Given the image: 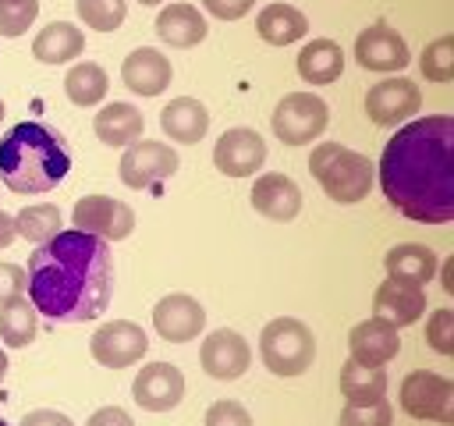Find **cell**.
Listing matches in <instances>:
<instances>
[{
	"instance_id": "cell-24",
	"label": "cell",
	"mask_w": 454,
	"mask_h": 426,
	"mask_svg": "<svg viewBox=\"0 0 454 426\" xmlns=\"http://www.w3.org/2000/svg\"><path fill=\"white\" fill-rule=\"evenodd\" d=\"M82 50H85V36L71 21H50L32 39V57L43 64H67V60L82 57Z\"/></svg>"
},
{
	"instance_id": "cell-34",
	"label": "cell",
	"mask_w": 454,
	"mask_h": 426,
	"mask_svg": "<svg viewBox=\"0 0 454 426\" xmlns=\"http://www.w3.org/2000/svg\"><path fill=\"white\" fill-rule=\"evenodd\" d=\"M35 14H39V0H0V36L14 39L28 32Z\"/></svg>"
},
{
	"instance_id": "cell-25",
	"label": "cell",
	"mask_w": 454,
	"mask_h": 426,
	"mask_svg": "<svg viewBox=\"0 0 454 426\" xmlns=\"http://www.w3.org/2000/svg\"><path fill=\"white\" fill-rule=\"evenodd\" d=\"M344 71V53L333 39H312L298 53V75L309 85H330Z\"/></svg>"
},
{
	"instance_id": "cell-2",
	"label": "cell",
	"mask_w": 454,
	"mask_h": 426,
	"mask_svg": "<svg viewBox=\"0 0 454 426\" xmlns=\"http://www.w3.org/2000/svg\"><path fill=\"white\" fill-rule=\"evenodd\" d=\"M25 291L50 323H85L110 305V241L85 231H60L28 256Z\"/></svg>"
},
{
	"instance_id": "cell-10",
	"label": "cell",
	"mask_w": 454,
	"mask_h": 426,
	"mask_svg": "<svg viewBox=\"0 0 454 426\" xmlns=\"http://www.w3.org/2000/svg\"><path fill=\"white\" fill-rule=\"evenodd\" d=\"M145 348H149V337L131 320H114V323L99 327L92 334V341H89L92 359L99 366H106V369H128V366H135L145 355Z\"/></svg>"
},
{
	"instance_id": "cell-7",
	"label": "cell",
	"mask_w": 454,
	"mask_h": 426,
	"mask_svg": "<svg viewBox=\"0 0 454 426\" xmlns=\"http://www.w3.org/2000/svg\"><path fill=\"white\" fill-rule=\"evenodd\" d=\"M326 121H330V110L312 92H287L273 106V135L284 146H309L326 131Z\"/></svg>"
},
{
	"instance_id": "cell-26",
	"label": "cell",
	"mask_w": 454,
	"mask_h": 426,
	"mask_svg": "<svg viewBox=\"0 0 454 426\" xmlns=\"http://www.w3.org/2000/svg\"><path fill=\"white\" fill-rule=\"evenodd\" d=\"M255 32L270 46H287V43H298L309 32V18L291 4H270L255 18Z\"/></svg>"
},
{
	"instance_id": "cell-46",
	"label": "cell",
	"mask_w": 454,
	"mask_h": 426,
	"mask_svg": "<svg viewBox=\"0 0 454 426\" xmlns=\"http://www.w3.org/2000/svg\"><path fill=\"white\" fill-rule=\"evenodd\" d=\"M0 117H4V99H0Z\"/></svg>"
},
{
	"instance_id": "cell-40",
	"label": "cell",
	"mask_w": 454,
	"mask_h": 426,
	"mask_svg": "<svg viewBox=\"0 0 454 426\" xmlns=\"http://www.w3.org/2000/svg\"><path fill=\"white\" fill-rule=\"evenodd\" d=\"M85 426H135V422H131V415H128L124 408L106 405V408H96V412L89 415V422H85Z\"/></svg>"
},
{
	"instance_id": "cell-14",
	"label": "cell",
	"mask_w": 454,
	"mask_h": 426,
	"mask_svg": "<svg viewBox=\"0 0 454 426\" xmlns=\"http://www.w3.org/2000/svg\"><path fill=\"white\" fill-rule=\"evenodd\" d=\"M131 398L145 412H170L184 398V373L170 362H145L131 380Z\"/></svg>"
},
{
	"instance_id": "cell-21",
	"label": "cell",
	"mask_w": 454,
	"mask_h": 426,
	"mask_svg": "<svg viewBox=\"0 0 454 426\" xmlns=\"http://www.w3.org/2000/svg\"><path fill=\"white\" fill-rule=\"evenodd\" d=\"M160 124H163V131H167L174 142L195 146V142H202L206 131H209V110H206L195 96H177V99H170V103L160 110Z\"/></svg>"
},
{
	"instance_id": "cell-39",
	"label": "cell",
	"mask_w": 454,
	"mask_h": 426,
	"mask_svg": "<svg viewBox=\"0 0 454 426\" xmlns=\"http://www.w3.org/2000/svg\"><path fill=\"white\" fill-rule=\"evenodd\" d=\"M202 4H206V11H209L213 18H220V21H238V18H245V14L252 11L255 0H202Z\"/></svg>"
},
{
	"instance_id": "cell-33",
	"label": "cell",
	"mask_w": 454,
	"mask_h": 426,
	"mask_svg": "<svg viewBox=\"0 0 454 426\" xmlns=\"http://www.w3.org/2000/svg\"><path fill=\"white\" fill-rule=\"evenodd\" d=\"M422 75L429 82H450L454 78V36H440L422 50Z\"/></svg>"
},
{
	"instance_id": "cell-29",
	"label": "cell",
	"mask_w": 454,
	"mask_h": 426,
	"mask_svg": "<svg viewBox=\"0 0 454 426\" xmlns=\"http://www.w3.org/2000/svg\"><path fill=\"white\" fill-rule=\"evenodd\" d=\"M35 334H39V312L28 298L18 295L0 305V341L7 348H25L35 341Z\"/></svg>"
},
{
	"instance_id": "cell-16",
	"label": "cell",
	"mask_w": 454,
	"mask_h": 426,
	"mask_svg": "<svg viewBox=\"0 0 454 426\" xmlns=\"http://www.w3.org/2000/svg\"><path fill=\"white\" fill-rule=\"evenodd\" d=\"M199 362H202V373L213 380H238L252 366V348L238 330L223 327V330L206 334L199 348Z\"/></svg>"
},
{
	"instance_id": "cell-37",
	"label": "cell",
	"mask_w": 454,
	"mask_h": 426,
	"mask_svg": "<svg viewBox=\"0 0 454 426\" xmlns=\"http://www.w3.org/2000/svg\"><path fill=\"white\" fill-rule=\"evenodd\" d=\"M206 426H252V415L238 401H213L206 408Z\"/></svg>"
},
{
	"instance_id": "cell-45",
	"label": "cell",
	"mask_w": 454,
	"mask_h": 426,
	"mask_svg": "<svg viewBox=\"0 0 454 426\" xmlns=\"http://www.w3.org/2000/svg\"><path fill=\"white\" fill-rule=\"evenodd\" d=\"M138 4H145V7H156V4H163V0H138Z\"/></svg>"
},
{
	"instance_id": "cell-12",
	"label": "cell",
	"mask_w": 454,
	"mask_h": 426,
	"mask_svg": "<svg viewBox=\"0 0 454 426\" xmlns=\"http://www.w3.org/2000/svg\"><path fill=\"white\" fill-rule=\"evenodd\" d=\"M355 60L365 71L390 75V71H404L408 67L411 50H408V43H404V36L397 28L376 21V25H369V28L358 32V39H355Z\"/></svg>"
},
{
	"instance_id": "cell-36",
	"label": "cell",
	"mask_w": 454,
	"mask_h": 426,
	"mask_svg": "<svg viewBox=\"0 0 454 426\" xmlns=\"http://www.w3.org/2000/svg\"><path fill=\"white\" fill-rule=\"evenodd\" d=\"M426 344L436 348L440 355H454V312L450 309H436L426 320Z\"/></svg>"
},
{
	"instance_id": "cell-42",
	"label": "cell",
	"mask_w": 454,
	"mask_h": 426,
	"mask_svg": "<svg viewBox=\"0 0 454 426\" xmlns=\"http://www.w3.org/2000/svg\"><path fill=\"white\" fill-rule=\"evenodd\" d=\"M14 238H18V231H14V213H4V209H0V248L14 245Z\"/></svg>"
},
{
	"instance_id": "cell-15",
	"label": "cell",
	"mask_w": 454,
	"mask_h": 426,
	"mask_svg": "<svg viewBox=\"0 0 454 426\" xmlns=\"http://www.w3.org/2000/svg\"><path fill=\"white\" fill-rule=\"evenodd\" d=\"M153 327L163 341L170 344H184V341H195L206 327V312L199 305V298L184 295V291H174L167 298H160L153 305Z\"/></svg>"
},
{
	"instance_id": "cell-18",
	"label": "cell",
	"mask_w": 454,
	"mask_h": 426,
	"mask_svg": "<svg viewBox=\"0 0 454 426\" xmlns=\"http://www.w3.org/2000/svg\"><path fill=\"white\" fill-rule=\"evenodd\" d=\"M121 78H124V85H128L135 96H163L167 85H170V78H174V67H170V60H167L160 50L138 46V50H131V53L124 57Z\"/></svg>"
},
{
	"instance_id": "cell-9",
	"label": "cell",
	"mask_w": 454,
	"mask_h": 426,
	"mask_svg": "<svg viewBox=\"0 0 454 426\" xmlns=\"http://www.w3.org/2000/svg\"><path fill=\"white\" fill-rule=\"evenodd\" d=\"M177 153L167 146V142H156V138H135L124 156H121V181L128 188H149L153 181H163L177 170Z\"/></svg>"
},
{
	"instance_id": "cell-6",
	"label": "cell",
	"mask_w": 454,
	"mask_h": 426,
	"mask_svg": "<svg viewBox=\"0 0 454 426\" xmlns=\"http://www.w3.org/2000/svg\"><path fill=\"white\" fill-rule=\"evenodd\" d=\"M397 401L411 419H433V422L454 426V383L440 373H429V369L408 373L401 380Z\"/></svg>"
},
{
	"instance_id": "cell-13",
	"label": "cell",
	"mask_w": 454,
	"mask_h": 426,
	"mask_svg": "<svg viewBox=\"0 0 454 426\" xmlns=\"http://www.w3.org/2000/svg\"><path fill=\"white\" fill-rule=\"evenodd\" d=\"M213 163L227 178H252L266 163V142L252 128H227L213 146Z\"/></svg>"
},
{
	"instance_id": "cell-27",
	"label": "cell",
	"mask_w": 454,
	"mask_h": 426,
	"mask_svg": "<svg viewBox=\"0 0 454 426\" xmlns=\"http://www.w3.org/2000/svg\"><path fill=\"white\" fill-rule=\"evenodd\" d=\"M92 128H96L99 142L121 149V146H131V142L142 135L145 121H142V110L131 106V103H106V106L96 114Z\"/></svg>"
},
{
	"instance_id": "cell-38",
	"label": "cell",
	"mask_w": 454,
	"mask_h": 426,
	"mask_svg": "<svg viewBox=\"0 0 454 426\" xmlns=\"http://www.w3.org/2000/svg\"><path fill=\"white\" fill-rule=\"evenodd\" d=\"M25 295V270L18 263H0V305Z\"/></svg>"
},
{
	"instance_id": "cell-17",
	"label": "cell",
	"mask_w": 454,
	"mask_h": 426,
	"mask_svg": "<svg viewBox=\"0 0 454 426\" xmlns=\"http://www.w3.org/2000/svg\"><path fill=\"white\" fill-rule=\"evenodd\" d=\"M422 312H426V295L415 284H401V280L387 277L372 295V316L390 323V327H397V330L419 323Z\"/></svg>"
},
{
	"instance_id": "cell-5",
	"label": "cell",
	"mask_w": 454,
	"mask_h": 426,
	"mask_svg": "<svg viewBox=\"0 0 454 426\" xmlns=\"http://www.w3.org/2000/svg\"><path fill=\"white\" fill-rule=\"evenodd\" d=\"M259 359L273 376H301L316 359L312 330L294 316H277L259 334Z\"/></svg>"
},
{
	"instance_id": "cell-23",
	"label": "cell",
	"mask_w": 454,
	"mask_h": 426,
	"mask_svg": "<svg viewBox=\"0 0 454 426\" xmlns=\"http://www.w3.org/2000/svg\"><path fill=\"white\" fill-rule=\"evenodd\" d=\"M156 36L177 50L199 46L206 39V18L192 4H170L156 14Z\"/></svg>"
},
{
	"instance_id": "cell-20",
	"label": "cell",
	"mask_w": 454,
	"mask_h": 426,
	"mask_svg": "<svg viewBox=\"0 0 454 426\" xmlns=\"http://www.w3.org/2000/svg\"><path fill=\"white\" fill-rule=\"evenodd\" d=\"M252 206L266 220L287 224L301 209V192L287 174H259L255 185H252Z\"/></svg>"
},
{
	"instance_id": "cell-4",
	"label": "cell",
	"mask_w": 454,
	"mask_h": 426,
	"mask_svg": "<svg viewBox=\"0 0 454 426\" xmlns=\"http://www.w3.org/2000/svg\"><path fill=\"white\" fill-rule=\"evenodd\" d=\"M309 174L323 185V192L340 202H362L376 181V170L369 163V156H362L358 149H348L340 142H319L309 156Z\"/></svg>"
},
{
	"instance_id": "cell-19",
	"label": "cell",
	"mask_w": 454,
	"mask_h": 426,
	"mask_svg": "<svg viewBox=\"0 0 454 426\" xmlns=\"http://www.w3.org/2000/svg\"><path fill=\"white\" fill-rule=\"evenodd\" d=\"M348 348H351V359H355V362L383 369V366L401 351V334H397V327H390V323L369 316V320H362L358 327H351Z\"/></svg>"
},
{
	"instance_id": "cell-41",
	"label": "cell",
	"mask_w": 454,
	"mask_h": 426,
	"mask_svg": "<svg viewBox=\"0 0 454 426\" xmlns=\"http://www.w3.org/2000/svg\"><path fill=\"white\" fill-rule=\"evenodd\" d=\"M18 426H74L64 412H53V408H35V412H28Z\"/></svg>"
},
{
	"instance_id": "cell-28",
	"label": "cell",
	"mask_w": 454,
	"mask_h": 426,
	"mask_svg": "<svg viewBox=\"0 0 454 426\" xmlns=\"http://www.w3.org/2000/svg\"><path fill=\"white\" fill-rule=\"evenodd\" d=\"M340 394L348 405H372V401H383L387 398V373L376 369V366H362L355 359H348L340 366Z\"/></svg>"
},
{
	"instance_id": "cell-22",
	"label": "cell",
	"mask_w": 454,
	"mask_h": 426,
	"mask_svg": "<svg viewBox=\"0 0 454 426\" xmlns=\"http://www.w3.org/2000/svg\"><path fill=\"white\" fill-rule=\"evenodd\" d=\"M383 266H387V277H394L401 284H415V288L429 284L436 277V270H440L436 252L429 245H415V241H404V245L390 248L383 256Z\"/></svg>"
},
{
	"instance_id": "cell-32",
	"label": "cell",
	"mask_w": 454,
	"mask_h": 426,
	"mask_svg": "<svg viewBox=\"0 0 454 426\" xmlns=\"http://www.w3.org/2000/svg\"><path fill=\"white\" fill-rule=\"evenodd\" d=\"M78 14L89 28L114 32V28H121V21L128 14V0H78Z\"/></svg>"
},
{
	"instance_id": "cell-3",
	"label": "cell",
	"mask_w": 454,
	"mask_h": 426,
	"mask_svg": "<svg viewBox=\"0 0 454 426\" xmlns=\"http://www.w3.org/2000/svg\"><path fill=\"white\" fill-rule=\"evenodd\" d=\"M71 170V153L57 131L39 121H18L0 135V181L14 195H43Z\"/></svg>"
},
{
	"instance_id": "cell-35",
	"label": "cell",
	"mask_w": 454,
	"mask_h": 426,
	"mask_svg": "<svg viewBox=\"0 0 454 426\" xmlns=\"http://www.w3.org/2000/svg\"><path fill=\"white\" fill-rule=\"evenodd\" d=\"M337 426H394V408L387 405V398L372 405H348Z\"/></svg>"
},
{
	"instance_id": "cell-44",
	"label": "cell",
	"mask_w": 454,
	"mask_h": 426,
	"mask_svg": "<svg viewBox=\"0 0 454 426\" xmlns=\"http://www.w3.org/2000/svg\"><path fill=\"white\" fill-rule=\"evenodd\" d=\"M4 373H7V355L0 351V380H4Z\"/></svg>"
},
{
	"instance_id": "cell-11",
	"label": "cell",
	"mask_w": 454,
	"mask_h": 426,
	"mask_svg": "<svg viewBox=\"0 0 454 426\" xmlns=\"http://www.w3.org/2000/svg\"><path fill=\"white\" fill-rule=\"evenodd\" d=\"M419 106H422V92H419V85H415L411 78H404V75L376 82V85L369 89V96H365V114H369V121L380 124V128H397V124H404Z\"/></svg>"
},
{
	"instance_id": "cell-31",
	"label": "cell",
	"mask_w": 454,
	"mask_h": 426,
	"mask_svg": "<svg viewBox=\"0 0 454 426\" xmlns=\"http://www.w3.org/2000/svg\"><path fill=\"white\" fill-rule=\"evenodd\" d=\"M14 231H18L25 241L43 245V241H50L53 234H60V231H64V217H60V209H57V206H50V202L25 206V209H18V213H14Z\"/></svg>"
},
{
	"instance_id": "cell-43",
	"label": "cell",
	"mask_w": 454,
	"mask_h": 426,
	"mask_svg": "<svg viewBox=\"0 0 454 426\" xmlns=\"http://www.w3.org/2000/svg\"><path fill=\"white\" fill-rule=\"evenodd\" d=\"M443 288H447V291H454V256L443 263Z\"/></svg>"
},
{
	"instance_id": "cell-30",
	"label": "cell",
	"mask_w": 454,
	"mask_h": 426,
	"mask_svg": "<svg viewBox=\"0 0 454 426\" xmlns=\"http://www.w3.org/2000/svg\"><path fill=\"white\" fill-rule=\"evenodd\" d=\"M106 71L92 60H82L64 75V92L74 106H96L99 99H106Z\"/></svg>"
},
{
	"instance_id": "cell-1",
	"label": "cell",
	"mask_w": 454,
	"mask_h": 426,
	"mask_svg": "<svg viewBox=\"0 0 454 426\" xmlns=\"http://www.w3.org/2000/svg\"><path fill=\"white\" fill-rule=\"evenodd\" d=\"M387 202L419 224L454 220V117L429 114L394 131L380 156Z\"/></svg>"
},
{
	"instance_id": "cell-8",
	"label": "cell",
	"mask_w": 454,
	"mask_h": 426,
	"mask_svg": "<svg viewBox=\"0 0 454 426\" xmlns=\"http://www.w3.org/2000/svg\"><path fill=\"white\" fill-rule=\"evenodd\" d=\"M74 231H85V234H96L103 241H121L135 231V213L128 202L121 199H110V195H82L74 202Z\"/></svg>"
}]
</instances>
